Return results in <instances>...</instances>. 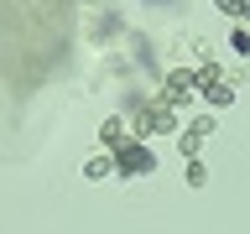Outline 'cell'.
Segmentation results:
<instances>
[{"label": "cell", "mask_w": 250, "mask_h": 234, "mask_svg": "<svg viewBox=\"0 0 250 234\" xmlns=\"http://www.w3.org/2000/svg\"><path fill=\"white\" fill-rule=\"evenodd\" d=\"M115 172H120V177H151V172H156V156L146 151L141 140H125L120 151H115Z\"/></svg>", "instance_id": "6da1fadb"}, {"label": "cell", "mask_w": 250, "mask_h": 234, "mask_svg": "<svg viewBox=\"0 0 250 234\" xmlns=\"http://www.w3.org/2000/svg\"><path fill=\"white\" fill-rule=\"evenodd\" d=\"M109 172H115V156H109V151H99V156L83 161V177H89V182H104Z\"/></svg>", "instance_id": "7a4b0ae2"}, {"label": "cell", "mask_w": 250, "mask_h": 234, "mask_svg": "<svg viewBox=\"0 0 250 234\" xmlns=\"http://www.w3.org/2000/svg\"><path fill=\"white\" fill-rule=\"evenodd\" d=\"M141 130H146V136H162V130H167V136H172V130H177V125H172V109H167V115H162V109H151Z\"/></svg>", "instance_id": "3957f363"}, {"label": "cell", "mask_w": 250, "mask_h": 234, "mask_svg": "<svg viewBox=\"0 0 250 234\" xmlns=\"http://www.w3.org/2000/svg\"><path fill=\"white\" fill-rule=\"evenodd\" d=\"M208 130H214V120H198V125L183 136V151H188V156H198V146H203V136H208Z\"/></svg>", "instance_id": "277c9868"}, {"label": "cell", "mask_w": 250, "mask_h": 234, "mask_svg": "<svg viewBox=\"0 0 250 234\" xmlns=\"http://www.w3.org/2000/svg\"><path fill=\"white\" fill-rule=\"evenodd\" d=\"M208 104H214V109L234 104V89H229V83H214V89H208Z\"/></svg>", "instance_id": "5b68a950"}, {"label": "cell", "mask_w": 250, "mask_h": 234, "mask_svg": "<svg viewBox=\"0 0 250 234\" xmlns=\"http://www.w3.org/2000/svg\"><path fill=\"white\" fill-rule=\"evenodd\" d=\"M188 182H193V187H203V182H208V172H203V161H198V156H188Z\"/></svg>", "instance_id": "8992f818"}, {"label": "cell", "mask_w": 250, "mask_h": 234, "mask_svg": "<svg viewBox=\"0 0 250 234\" xmlns=\"http://www.w3.org/2000/svg\"><path fill=\"white\" fill-rule=\"evenodd\" d=\"M214 5H219L224 16H240V21H245V0H214Z\"/></svg>", "instance_id": "52a82bcc"}, {"label": "cell", "mask_w": 250, "mask_h": 234, "mask_svg": "<svg viewBox=\"0 0 250 234\" xmlns=\"http://www.w3.org/2000/svg\"><path fill=\"white\" fill-rule=\"evenodd\" d=\"M104 146H109V151H120V120L104 125Z\"/></svg>", "instance_id": "ba28073f"}, {"label": "cell", "mask_w": 250, "mask_h": 234, "mask_svg": "<svg viewBox=\"0 0 250 234\" xmlns=\"http://www.w3.org/2000/svg\"><path fill=\"white\" fill-rule=\"evenodd\" d=\"M229 47H234V52H250V31H245V26H234V37H229Z\"/></svg>", "instance_id": "9c48e42d"}, {"label": "cell", "mask_w": 250, "mask_h": 234, "mask_svg": "<svg viewBox=\"0 0 250 234\" xmlns=\"http://www.w3.org/2000/svg\"><path fill=\"white\" fill-rule=\"evenodd\" d=\"M245 21H250V0H245Z\"/></svg>", "instance_id": "30bf717a"}]
</instances>
